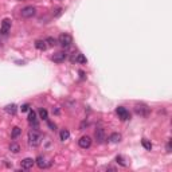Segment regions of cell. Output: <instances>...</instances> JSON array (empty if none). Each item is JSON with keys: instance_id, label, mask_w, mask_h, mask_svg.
Instances as JSON below:
<instances>
[{"instance_id": "13", "label": "cell", "mask_w": 172, "mask_h": 172, "mask_svg": "<svg viewBox=\"0 0 172 172\" xmlns=\"http://www.w3.org/2000/svg\"><path fill=\"white\" fill-rule=\"evenodd\" d=\"M28 121H30V124H32L37 126L38 122H37V113L34 112V110H30V113H28Z\"/></svg>"}, {"instance_id": "28", "label": "cell", "mask_w": 172, "mask_h": 172, "mask_svg": "<svg viewBox=\"0 0 172 172\" xmlns=\"http://www.w3.org/2000/svg\"><path fill=\"white\" fill-rule=\"evenodd\" d=\"M167 152H171V141L167 143Z\"/></svg>"}, {"instance_id": "20", "label": "cell", "mask_w": 172, "mask_h": 172, "mask_svg": "<svg viewBox=\"0 0 172 172\" xmlns=\"http://www.w3.org/2000/svg\"><path fill=\"white\" fill-rule=\"evenodd\" d=\"M141 144H143V146L145 148V149H148V151H151V149H152V144H151V141H148L146 139H143Z\"/></svg>"}, {"instance_id": "5", "label": "cell", "mask_w": 172, "mask_h": 172, "mask_svg": "<svg viewBox=\"0 0 172 172\" xmlns=\"http://www.w3.org/2000/svg\"><path fill=\"white\" fill-rule=\"evenodd\" d=\"M135 110L139 116H143V117H146L151 112V109L145 105V104H137V105L135 106Z\"/></svg>"}, {"instance_id": "17", "label": "cell", "mask_w": 172, "mask_h": 172, "mask_svg": "<svg viewBox=\"0 0 172 172\" xmlns=\"http://www.w3.org/2000/svg\"><path fill=\"white\" fill-rule=\"evenodd\" d=\"M6 112H7L8 114H15V113H16V105H15V104L7 105V106H6Z\"/></svg>"}, {"instance_id": "8", "label": "cell", "mask_w": 172, "mask_h": 172, "mask_svg": "<svg viewBox=\"0 0 172 172\" xmlns=\"http://www.w3.org/2000/svg\"><path fill=\"white\" fill-rule=\"evenodd\" d=\"M94 136H95V140H97V143L102 144L105 141V131L102 128H97L94 132Z\"/></svg>"}, {"instance_id": "27", "label": "cell", "mask_w": 172, "mask_h": 172, "mask_svg": "<svg viewBox=\"0 0 172 172\" xmlns=\"http://www.w3.org/2000/svg\"><path fill=\"white\" fill-rule=\"evenodd\" d=\"M85 126H88V122H86V121H84V122L81 124V131H84Z\"/></svg>"}, {"instance_id": "6", "label": "cell", "mask_w": 172, "mask_h": 172, "mask_svg": "<svg viewBox=\"0 0 172 172\" xmlns=\"http://www.w3.org/2000/svg\"><path fill=\"white\" fill-rule=\"evenodd\" d=\"M66 58H67V54H66V52H63V51L55 52V54L51 57V59L54 61L55 63H62V62H65V59H66Z\"/></svg>"}, {"instance_id": "22", "label": "cell", "mask_w": 172, "mask_h": 172, "mask_svg": "<svg viewBox=\"0 0 172 172\" xmlns=\"http://www.w3.org/2000/svg\"><path fill=\"white\" fill-rule=\"evenodd\" d=\"M62 12H63V8H57V10H54V12H52V16L54 18H58V16H61L62 15Z\"/></svg>"}, {"instance_id": "3", "label": "cell", "mask_w": 172, "mask_h": 172, "mask_svg": "<svg viewBox=\"0 0 172 172\" xmlns=\"http://www.w3.org/2000/svg\"><path fill=\"white\" fill-rule=\"evenodd\" d=\"M116 113H117L118 118L122 121H126L131 118V113H129V110L126 109V108H124V106H118L117 109H116Z\"/></svg>"}, {"instance_id": "7", "label": "cell", "mask_w": 172, "mask_h": 172, "mask_svg": "<svg viewBox=\"0 0 172 172\" xmlns=\"http://www.w3.org/2000/svg\"><path fill=\"white\" fill-rule=\"evenodd\" d=\"M78 144H79V146L84 148V149L90 148V145H92V139H90L89 136H82L79 139V141H78Z\"/></svg>"}, {"instance_id": "19", "label": "cell", "mask_w": 172, "mask_h": 172, "mask_svg": "<svg viewBox=\"0 0 172 172\" xmlns=\"http://www.w3.org/2000/svg\"><path fill=\"white\" fill-rule=\"evenodd\" d=\"M22 133V129L19 128V126H15L14 129H12V133H11V136H12V139H16L19 135Z\"/></svg>"}, {"instance_id": "23", "label": "cell", "mask_w": 172, "mask_h": 172, "mask_svg": "<svg viewBox=\"0 0 172 172\" xmlns=\"http://www.w3.org/2000/svg\"><path fill=\"white\" fill-rule=\"evenodd\" d=\"M116 161H117L120 165H122V167H126V163L124 161V159H122V156H117L116 157Z\"/></svg>"}, {"instance_id": "25", "label": "cell", "mask_w": 172, "mask_h": 172, "mask_svg": "<svg viewBox=\"0 0 172 172\" xmlns=\"http://www.w3.org/2000/svg\"><path fill=\"white\" fill-rule=\"evenodd\" d=\"M20 109H22V112H27V110H30V105H28V104H24Z\"/></svg>"}, {"instance_id": "16", "label": "cell", "mask_w": 172, "mask_h": 172, "mask_svg": "<svg viewBox=\"0 0 172 172\" xmlns=\"http://www.w3.org/2000/svg\"><path fill=\"white\" fill-rule=\"evenodd\" d=\"M59 137H61V140H62V141H65V140H67L70 137V132L67 131V129H62V131H61V133H59Z\"/></svg>"}, {"instance_id": "12", "label": "cell", "mask_w": 172, "mask_h": 172, "mask_svg": "<svg viewBox=\"0 0 172 172\" xmlns=\"http://www.w3.org/2000/svg\"><path fill=\"white\" fill-rule=\"evenodd\" d=\"M109 141L113 144H117L121 141V135L120 133H112V135L109 136Z\"/></svg>"}, {"instance_id": "1", "label": "cell", "mask_w": 172, "mask_h": 172, "mask_svg": "<svg viewBox=\"0 0 172 172\" xmlns=\"http://www.w3.org/2000/svg\"><path fill=\"white\" fill-rule=\"evenodd\" d=\"M42 143V136L38 131H30L28 132V144L31 146H38Z\"/></svg>"}, {"instance_id": "15", "label": "cell", "mask_w": 172, "mask_h": 172, "mask_svg": "<svg viewBox=\"0 0 172 172\" xmlns=\"http://www.w3.org/2000/svg\"><path fill=\"white\" fill-rule=\"evenodd\" d=\"M35 47L38 48V50H46L47 48V44H46V40H37L35 42Z\"/></svg>"}, {"instance_id": "9", "label": "cell", "mask_w": 172, "mask_h": 172, "mask_svg": "<svg viewBox=\"0 0 172 172\" xmlns=\"http://www.w3.org/2000/svg\"><path fill=\"white\" fill-rule=\"evenodd\" d=\"M11 28V20L10 19H4L3 22H1V27H0V32L3 34V35H7L8 31Z\"/></svg>"}, {"instance_id": "26", "label": "cell", "mask_w": 172, "mask_h": 172, "mask_svg": "<svg viewBox=\"0 0 172 172\" xmlns=\"http://www.w3.org/2000/svg\"><path fill=\"white\" fill-rule=\"evenodd\" d=\"M48 126L51 128V131H55V129H57V126H55V124H52V122H48Z\"/></svg>"}, {"instance_id": "24", "label": "cell", "mask_w": 172, "mask_h": 172, "mask_svg": "<svg viewBox=\"0 0 172 172\" xmlns=\"http://www.w3.org/2000/svg\"><path fill=\"white\" fill-rule=\"evenodd\" d=\"M46 43H48L50 46H55V44H57V39H54V38H47V39H46Z\"/></svg>"}, {"instance_id": "4", "label": "cell", "mask_w": 172, "mask_h": 172, "mask_svg": "<svg viewBox=\"0 0 172 172\" xmlns=\"http://www.w3.org/2000/svg\"><path fill=\"white\" fill-rule=\"evenodd\" d=\"M58 43L63 47H69L70 44L73 43V38L70 37L69 34H61L58 38Z\"/></svg>"}, {"instance_id": "10", "label": "cell", "mask_w": 172, "mask_h": 172, "mask_svg": "<svg viewBox=\"0 0 172 172\" xmlns=\"http://www.w3.org/2000/svg\"><path fill=\"white\" fill-rule=\"evenodd\" d=\"M34 164H35V160H32L31 157L23 159L22 163H20V165H22V169H30V168H32Z\"/></svg>"}, {"instance_id": "18", "label": "cell", "mask_w": 172, "mask_h": 172, "mask_svg": "<svg viewBox=\"0 0 172 172\" xmlns=\"http://www.w3.org/2000/svg\"><path fill=\"white\" fill-rule=\"evenodd\" d=\"M10 151L14 152V153H18L19 151H20V146H19V144H16V143H11V145H10Z\"/></svg>"}, {"instance_id": "21", "label": "cell", "mask_w": 172, "mask_h": 172, "mask_svg": "<svg viewBox=\"0 0 172 172\" xmlns=\"http://www.w3.org/2000/svg\"><path fill=\"white\" fill-rule=\"evenodd\" d=\"M39 116H40V118H43V120H47V110L46 109H43V108H40L39 109Z\"/></svg>"}, {"instance_id": "2", "label": "cell", "mask_w": 172, "mask_h": 172, "mask_svg": "<svg viewBox=\"0 0 172 172\" xmlns=\"http://www.w3.org/2000/svg\"><path fill=\"white\" fill-rule=\"evenodd\" d=\"M35 14H37V8L32 7V6H27V7L22 8V11H20V15H22L23 18H32V16H35Z\"/></svg>"}, {"instance_id": "11", "label": "cell", "mask_w": 172, "mask_h": 172, "mask_svg": "<svg viewBox=\"0 0 172 172\" xmlns=\"http://www.w3.org/2000/svg\"><path fill=\"white\" fill-rule=\"evenodd\" d=\"M71 62H78V63H86L88 62V59L85 57L84 54H79V52H74L73 57H71Z\"/></svg>"}, {"instance_id": "14", "label": "cell", "mask_w": 172, "mask_h": 172, "mask_svg": "<svg viewBox=\"0 0 172 172\" xmlns=\"http://www.w3.org/2000/svg\"><path fill=\"white\" fill-rule=\"evenodd\" d=\"M35 161H37V164H38L39 168H46V167H47V163H46V160H44L43 156H38Z\"/></svg>"}]
</instances>
